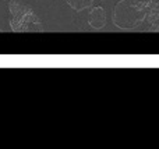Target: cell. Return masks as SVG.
<instances>
[{"label":"cell","mask_w":159,"mask_h":149,"mask_svg":"<svg viewBox=\"0 0 159 149\" xmlns=\"http://www.w3.org/2000/svg\"><path fill=\"white\" fill-rule=\"evenodd\" d=\"M10 27L14 32H39L43 31V22L28 4L21 0H10Z\"/></svg>","instance_id":"2"},{"label":"cell","mask_w":159,"mask_h":149,"mask_svg":"<svg viewBox=\"0 0 159 149\" xmlns=\"http://www.w3.org/2000/svg\"><path fill=\"white\" fill-rule=\"evenodd\" d=\"M88 24L93 29H102L106 25V13L105 8L101 6H96L88 14Z\"/></svg>","instance_id":"3"},{"label":"cell","mask_w":159,"mask_h":149,"mask_svg":"<svg viewBox=\"0 0 159 149\" xmlns=\"http://www.w3.org/2000/svg\"><path fill=\"white\" fill-rule=\"evenodd\" d=\"M145 17L147 10L141 0H120L113 8L112 21L119 29L131 31L137 28Z\"/></svg>","instance_id":"1"},{"label":"cell","mask_w":159,"mask_h":149,"mask_svg":"<svg viewBox=\"0 0 159 149\" xmlns=\"http://www.w3.org/2000/svg\"><path fill=\"white\" fill-rule=\"evenodd\" d=\"M67 4L74 11H82L93 4V0H67Z\"/></svg>","instance_id":"4"}]
</instances>
